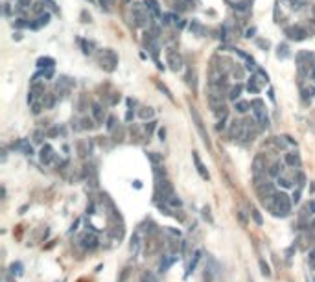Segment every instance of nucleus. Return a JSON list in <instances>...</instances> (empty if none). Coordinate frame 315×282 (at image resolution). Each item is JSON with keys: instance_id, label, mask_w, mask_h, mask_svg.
<instances>
[{"instance_id": "nucleus-12", "label": "nucleus", "mask_w": 315, "mask_h": 282, "mask_svg": "<svg viewBox=\"0 0 315 282\" xmlns=\"http://www.w3.org/2000/svg\"><path fill=\"white\" fill-rule=\"evenodd\" d=\"M131 251H133V253H137V251H138V236H137V234H135V236H133V240H131Z\"/></svg>"}, {"instance_id": "nucleus-10", "label": "nucleus", "mask_w": 315, "mask_h": 282, "mask_svg": "<svg viewBox=\"0 0 315 282\" xmlns=\"http://www.w3.org/2000/svg\"><path fill=\"white\" fill-rule=\"evenodd\" d=\"M251 216H253V220H254V221L258 223V225H262V223H264V220H262V216H260V212H258L256 208L253 210V212H251Z\"/></svg>"}, {"instance_id": "nucleus-6", "label": "nucleus", "mask_w": 315, "mask_h": 282, "mask_svg": "<svg viewBox=\"0 0 315 282\" xmlns=\"http://www.w3.org/2000/svg\"><path fill=\"white\" fill-rule=\"evenodd\" d=\"M194 161H196V164H197V170H199V173H201V177H205V179H208V173H206V170H205V166L201 164V161H199V157H197L196 153H194Z\"/></svg>"}, {"instance_id": "nucleus-13", "label": "nucleus", "mask_w": 315, "mask_h": 282, "mask_svg": "<svg viewBox=\"0 0 315 282\" xmlns=\"http://www.w3.org/2000/svg\"><path fill=\"white\" fill-rule=\"evenodd\" d=\"M278 182H280L284 188H289V186H291V182L288 181V179H284V177H280V179H278Z\"/></svg>"}, {"instance_id": "nucleus-2", "label": "nucleus", "mask_w": 315, "mask_h": 282, "mask_svg": "<svg viewBox=\"0 0 315 282\" xmlns=\"http://www.w3.org/2000/svg\"><path fill=\"white\" fill-rule=\"evenodd\" d=\"M192 116H194V120H196V127H197V131L201 133V139L205 140V144L208 146L210 142H208V135L205 133V129H203V124H201V118H199V114H197V111L196 109H192Z\"/></svg>"}, {"instance_id": "nucleus-3", "label": "nucleus", "mask_w": 315, "mask_h": 282, "mask_svg": "<svg viewBox=\"0 0 315 282\" xmlns=\"http://www.w3.org/2000/svg\"><path fill=\"white\" fill-rule=\"evenodd\" d=\"M81 243H83V247H87V249H94V247L98 245V238H96L94 234H85V236L81 238Z\"/></svg>"}, {"instance_id": "nucleus-7", "label": "nucleus", "mask_w": 315, "mask_h": 282, "mask_svg": "<svg viewBox=\"0 0 315 282\" xmlns=\"http://www.w3.org/2000/svg\"><path fill=\"white\" fill-rule=\"evenodd\" d=\"M50 157H52V149L46 146V148H42V151H41V159L42 162H50Z\"/></svg>"}, {"instance_id": "nucleus-17", "label": "nucleus", "mask_w": 315, "mask_h": 282, "mask_svg": "<svg viewBox=\"0 0 315 282\" xmlns=\"http://www.w3.org/2000/svg\"><path fill=\"white\" fill-rule=\"evenodd\" d=\"M238 111H240V113H245V111H247V103H240V105H238Z\"/></svg>"}, {"instance_id": "nucleus-16", "label": "nucleus", "mask_w": 315, "mask_h": 282, "mask_svg": "<svg viewBox=\"0 0 315 282\" xmlns=\"http://www.w3.org/2000/svg\"><path fill=\"white\" fill-rule=\"evenodd\" d=\"M291 201H293V203H298V201H300V192H298V190H297L295 194H293V199H291Z\"/></svg>"}, {"instance_id": "nucleus-1", "label": "nucleus", "mask_w": 315, "mask_h": 282, "mask_svg": "<svg viewBox=\"0 0 315 282\" xmlns=\"http://www.w3.org/2000/svg\"><path fill=\"white\" fill-rule=\"evenodd\" d=\"M275 203H276V214H278V216H288V214H289L291 203H289L288 196H286L284 192L275 194Z\"/></svg>"}, {"instance_id": "nucleus-14", "label": "nucleus", "mask_w": 315, "mask_h": 282, "mask_svg": "<svg viewBox=\"0 0 315 282\" xmlns=\"http://www.w3.org/2000/svg\"><path fill=\"white\" fill-rule=\"evenodd\" d=\"M170 203H172V207H181V205H182V203H181V199H179V197H175V196H173V199H170Z\"/></svg>"}, {"instance_id": "nucleus-4", "label": "nucleus", "mask_w": 315, "mask_h": 282, "mask_svg": "<svg viewBox=\"0 0 315 282\" xmlns=\"http://www.w3.org/2000/svg\"><path fill=\"white\" fill-rule=\"evenodd\" d=\"M201 260V249H197L196 253H194V256H192V260L188 264V269H186V275H190V273H194V269L197 267V264Z\"/></svg>"}, {"instance_id": "nucleus-15", "label": "nucleus", "mask_w": 315, "mask_h": 282, "mask_svg": "<svg viewBox=\"0 0 315 282\" xmlns=\"http://www.w3.org/2000/svg\"><path fill=\"white\" fill-rule=\"evenodd\" d=\"M308 260H310V265H315V249L310 253V258H308Z\"/></svg>"}, {"instance_id": "nucleus-8", "label": "nucleus", "mask_w": 315, "mask_h": 282, "mask_svg": "<svg viewBox=\"0 0 315 282\" xmlns=\"http://www.w3.org/2000/svg\"><path fill=\"white\" fill-rule=\"evenodd\" d=\"M258 264H260V269H262V275H264V277H271V269H269V265H267V264L264 262V260H260Z\"/></svg>"}, {"instance_id": "nucleus-9", "label": "nucleus", "mask_w": 315, "mask_h": 282, "mask_svg": "<svg viewBox=\"0 0 315 282\" xmlns=\"http://www.w3.org/2000/svg\"><path fill=\"white\" fill-rule=\"evenodd\" d=\"M11 275H20L22 273V264L20 262H17V264H11Z\"/></svg>"}, {"instance_id": "nucleus-18", "label": "nucleus", "mask_w": 315, "mask_h": 282, "mask_svg": "<svg viewBox=\"0 0 315 282\" xmlns=\"http://www.w3.org/2000/svg\"><path fill=\"white\" fill-rule=\"evenodd\" d=\"M149 159H151L153 162H158V161H160V157H158V155H153V153H149Z\"/></svg>"}, {"instance_id": "nucleus-11", "label": "nucleus", "mask_w": 315, "mask_h": 282, "mask_svg": "<svg viewBox=\"0 0 315 282\" xmlns=\"http://www.w3.org/2000/svg\"><path fill=\"white\" fill-rule=\"evenodd\" d=\"M286 161L289 162L291 166H295V164H298V162H300V161H298V155H288V159H286Z\"/></svg>"}, {"instance_id": "nucleus-5", "label": "nucleus", "mask_w": 315, "mask_h": 282, "mask_svg": "<svg viewBox=\"0 0 315 282\" xmlns=\"http://www.w3.org/2000/svg\"><path fill=\"white\" fill-rule=\"evenodd\" d=\"M173 262H175V256H162V260H160V264H158V271H160V273L166 271Z\"/></svg>"}]
</instances>
